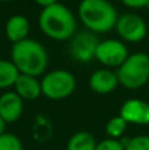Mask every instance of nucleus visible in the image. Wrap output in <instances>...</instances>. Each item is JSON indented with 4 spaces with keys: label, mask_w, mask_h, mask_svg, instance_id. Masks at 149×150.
Segmentation results:
<instances>
[{
    "label": "nucleus",
    "mask_w": 149,
    "mask_h": 150,
    "mask_svg": "<svg viewBox=\"0 0 149 150\" xmlns=\"http://www.w3.org/2000/svg\"><path fill=\"white\" fill-rule=\"evenodd\" d=\"M38 28L48 38L66 41L77 33V18L66 5L55 3L41 9L38 15Z\"/></svg>",
    "instance_id": "f257e3e1"
},
{
    "label": "nucleus",
    "mask_w": 149,
    "mask_h": 150,
    "mask_svg": "<svg viewBox=\"0 0 149 150\" xmlns=\"http://www.w3.org/2000/svg\"><path fill=\"white\" fill-rule=\"evenodd\" d=\"M11 61L16 65L20 74L40 76L46 71L49 55L41 42L33 38H25L12 45Z\"/></svg>",
    "instance_id": "f03ea898"
},
{
    "label": "nucleus",
    "mask_w": 149,
    "mask_h": 150,
    "mask_svg": "<svg viewBox=\"0 0 149 150\" xmlns=\"http://www.w3.org/2000/svg\"><path fill=\"white\" fill-rule=\"evenodd\" d=\"M78 18L87 30L102 34L115 29L119 16L108 0H81Z\"/></svg>",
    "instance_id": "7ed1b4c3"
},
{
    "label": "nucleus",
    "mask_w": 149,
    "mask_h": 150,
    "mask_svg": "<svg viewBox=\"0 0 149 150\" xmlns=\"http://www.w3.org/2000/svg\"><path fill=\"white\" fill-rule=\"evenodd\" d=\"M119 84L128 90L141 88L149 82V55L147 53H135L124 61L116 71Z\"/></svg>",
    "instance_id": "20e7f679"
},
{
    "label": "nucleus",
    "mask_w": 149,
    "mask_h": 150,
    "mask_svg": "<svg viewBox=\"0 0 149 150\" xmlns=\"http://www.w3.org/2000/svg\"><path fill=\"white\" fill-rule=\"evenodd\" d=\"M77 79L70 71L57 69L44 75L41 80L42 95L50 100H62L74 93Z\"/></svg>",
    "instance_id": "39448f33"
},
{
    "label": "nucleus",
    "mask_w": 149,
    "mask_h": 150,
    "mask_svg": "<svg viewBox=\"0 0 149 150\" xmlns=\"http://www.w3.org/2000/svg\"><path fill=\"white\" fill-rule=\"evenodd\" d=\"M69 41V54L79 63H87L94 59L100 42L96 34L87 29L77 32Z\"/></svg>",
    "instance_id": "423d86ee"
},
{
    "label": "nucleus",
    "mask_w": 149,
    "mask_h": 150,
    "mask_svg": "<svg viewBox=\"0 0 149 150\" xmlns=\"http://www.w3.org/2000/svg\"><path fill=\"white\" fill-rule=\"evenodd\" d=\"M129 57L128 46L124 41L115 38H108L100 41L98 45L95 58L104 67H120L124 61Z\"/></svg>",
    "instance_id": "0eeeda50"
},
{
    "label": "nucleus",
    "mask_w": 149,
    "mask_h": 150,
    "mask_svg": "<svg viewBox=\"0 0 149 150\" xmlns=\"http://www.w3.org/2000/svg\"><path fill=\"white\" fill-rule=\"evenodd\" d=\"M115 29L121 41L128 44L141 42L148 33L147 23L137 13H124L119 16Z\"/></svg>",
    "instance_id": "6e6552de"
},
{
    "label": "nucleus",
    "mask_w": 149,
    "mask_h": 150,
    "mask_svg": "<svg viewBox=\"0 0 149 150\" xmlns=\"http://www.w3.org/2000/svg\"><path fill=\"white\" fill-rule=\"evenodd\" d=\"M120 116L128 124L149 125V103L141 99H128L121 105Z\"/></svg>",
    "instance_id": "1a4fd4ad"
},
{
    "label": "nucleus",
    "mask_w": 149,
    "mask_h": 150,
    "mask_svg": "<svg viewBox=\"0 0 149 150\" xmlns=\"http://www.w3.org/2000/svg\"><path fill=\"white\" fill-rule=\"evenodd\" d=\"M89 86L91 91H94L95 93L107 95V93H111L119 86L118 75L111 69H98L90 75Z\"/></svg>",
    "instance_id": "9d476101"
},
{
    "label": "nucleus",
    "mask_w": 149,
    "mask_h": 150,
    "mask_svg": "<svg viewBox=\"0 0 149 150\" xmlns=\"http://www.w3.org/2000/svg\"><path fill=\"white\" fill-rule=\"evenodd\" d=\"M24 111V100L15 92L7 91L0 96V117L5 122H16Z\"/></svg>",
    "instance_id": "9b49d317"
},
{
    "label": "nucleus",
    "mask_w": 149,
    "mask_h": 150,
    "mask_svg": "<svg viewBox=\"0 0 149 150\" xmlns=\"http://www.w3.org/2000/svg\"><path fill=\"white\" fill-rule=\"evenodd\" d=\"M29 30H31V23L24 15H13L5 23V37L9 42H12V45L28 38Z\"/></svg>",
    "instance_id": "f8f14e48"
},
{
    "label": "nucleus",
    "mask_w": 149,
    "mask_h": 150,
    "mask_svg": "<svg viewBox=\"0 0 149 150\" xmlns=\"http://www.w3.org/2000/svg\"><path fill=\"white\" fill-rule=\"evenodd\" d=\"M13 87H15V92L23 100H36L42 95L41 82L37 79V76H32V75L20 74Z\"/></svg>",
    "instance_id": "ddd939ff"
},
{
    "label": "nucleus",
    "mask_w": 149,
    "mask_h": 150,
    "mask_svg": "<svg viewBox=\"0 0 149 150\" xmlns=\"http://www.w3.org/2000/svg\"><path fill=\"white\" fill-rule=\"evenodd\" d=\"M20 71L11 59H0V90L13 87Z\"/></svg>",
    "instance_id": "4468645a"
},
{
    "label": "nucleus",
    "mask_w": 149,
    "mask_h": 150,
    "mask_svg": "<svg viewBox=\"0 0 149 150\" xmlns=\"http://www.w3.org/2000/svg\"><path fill=\"white\" fill-rule=\"evenodd\" d=\"M96 149V142L92 134L87 132H78L67 142L66 150H95Z\"/></svg>",
    "instance_id": "2eb2a0df"
},
{
    "label": "nucleus",
    "mask_w": 149,
    "mask_h": 150,
    "mask_svg": "<svg viewBox=\"0 0 149 150\" xmlns=\"http://www.w3.org/2000/svg\"><path fill=\"white\" fill-rule=\"evenodd\" d=\"M127 125H128V122L119 115V116H115L108 120V122L106 124V133L110 138H119L126 132Z\"/></svg>",
    "instance_id": "dca6fc26"
},
{
    "label": "nucleus",
    "mask_w": 149,
    "mask_h": 150,
    "mask_svg": "<svg viewBox=\"0 0 149 150\" xmlns=\"http://www.w3.org/2000/svg\"><path fill=\"white\" fill-rule=\"evenodd\" d=\"M0 150H23V144L17 136L4 132L0 134Z\"/></svg>",
    "instance_id": "f3484780"
},
{
    "label": "nucleus",
    "mask_w": 149,
    "mask_h": 150,
    "mask_svg": "<svg viewBox=\"0 0 149 150\" xmlns=\"http://www.w3.org/2000/svg\"><path fill=\"white\" fill-rule=\"evenodd\" d=\"M126 150H149V136H136L124 142Z\"/></svg>",
    "instance_id": "a211bd4d"
},
{
    "label": "nucleus",
    "mask_w": 149,
    "mask_h": 150,
    "mask_svg": "<svg viewBox=\"0 0 149 150\" xmlns=\"http://www.w3.org/2000/svg\"><path fill=\"white\" fill-rule=\"evenodd\" d=\"M95 150H126V145L118 138H106L96 144Z\"/></svg>",
    "instance_id": "6ab92c4d"
},
{
    "label": "nucleus",
    "mask_w": 149,
    "mask_h": 150,
    "mask_svg": "<svg viewBox=\"0 0 149 150\" xmlns=\"http://www.w3.org/2000/svg\"><path fill=\"white\" fill-rule=\"evenodd\" d=\"M126 7L132 8V9H137V8H145L149 0H120Z\"/></svg>",
    "instance_id": "aec40b11"
},
{
    "label": "nucleus",
    "mask_w": 149,
    "mask_h": 150,
    "mask_svg": "<svg viewBox=\"0 0 149 150\" xmlns=\"http://www.w3.org/2000/svg\"><path fill=\"white\" fill-rule=\"evenodd\" d=\"M34 3L38 4L41 8H46V7L55 4V3H58V0H34Z\"/></svg>",
    "instance_id": "412c9836"
},
{
    "label": "nucleus",
    "mask_w": 149,
    "mask_h": 150,
    "mask_svg": "<svg viewBox=\"0 0 149 150\" xmlns=\"http://www.w3.org/2000/svg\"><path fill=\"white\" fill-rule=\"evenodd\" d=\"M5 124H7V122H5L4 120L0 117V134H3V133H4V130H5Z\"/></svg>",
    "instance_id": "4be33fe9"
},
{
    "label": "nucleus",
    "mask_w": 149,
    "mask_h": 150,
    "mask_svg": "<svg viewBox=\"0 0 149 150\" xmlns=\"http://www.w3.org/2000/svg\"><path fill=\"white\" fill-rule=\"evenodd\" d=\"M1 3H8V1H12V0H0Z\"/></svg>",
    "instance_id": "5701e85b"
},
{
    "label": "nucleus",
    "mask_w": 149,
    "mask_h": 150,
    "mask_svg": "<svg viewBox=\"0 0 149 150\" xmlns=\"http://www.w3.org/2000/svg\"><path fill=\"white\" fill-rule=\"evenodd\" d=\"M145 8H147V9H148V12H149V1H148V4H147V7H145Z\"/></svg>",
    "instance_id": "b1692460"
}]
</instances>
